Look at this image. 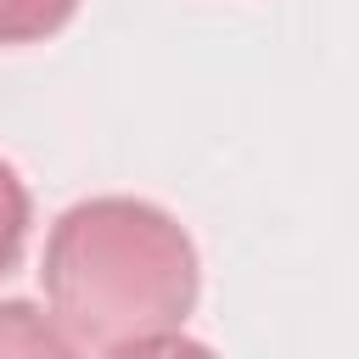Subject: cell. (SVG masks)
Wrapping results in <instances>:
<instances>
[{"label": "cell", "mask_w": 359, "mask_h": 359, "mask_svg": "<svg viewBox=\"0 0 359 359\" xmlns=\"http://www.w3.org/2000/svg\"><path fill=\"white\" fill-rule=\"evenodd\" d=\"M45 314L73 353L185 348L202 297L196 241L174 213L140 196L73 202L45 236Z\"/></svg>", "instance_id": "1"}, {"label": "cell", "mask_w": 359, "mask_h": 359, "mask_svg": "<svg viewBox=\"0 0 359 359\" xmlns=\"http://www.w3.org/2000/svg\"><path fill=\"white\" fill-rule=\"evenodd\" d=\"M79 0H0V45H34L67 28Z\"/></svg>", "instance_id": "2"}, {"label": "cell", "mask_w": 359, "mask_h": 359, "mask_svg": "<svg viewBox=\"0 0 359 359\" xmlns=\"http://www.w3.org/2000/svg\"><path fill=\"white\" fill-rule=\"evenodd\" d=\"M0 353H73L50 314L28 303H0Z\"/></svg>", "instance_id": "3"}, {"label": "cell", "mask_w": 359, "mask_h": 359, "mask_svg": "<svg viewBox=\"0 0 359 359\" xmlns=\"http://www.w3.org/2000/svg\"><path fill=\"white\" fill-rule=\"evenodd\" d=\"M22 241H28V185L0 157V275L22 258Z\"/></svg>", "instance_id": "4"}]
</instances>
